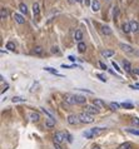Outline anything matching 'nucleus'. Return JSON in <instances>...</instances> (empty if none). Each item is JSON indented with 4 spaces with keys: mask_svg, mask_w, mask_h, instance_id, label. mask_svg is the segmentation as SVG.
<instances>
[{
    "mask_svg": "<svg viewBox=\"0 0 139 149\" xmlns=\"http://www.w3.org/2000/svg\"><path fill=\"white\" fill-rule=\"evenodd\" d=\"M13 18H14V19H15V21H16V23H19V24H24V23H25L24 16H23V15H20V14H16V13H15V14L13 15Z\"/></svg>",
    "mask_w": 139,
    "mask_h": 149,
    "instance_id": "obj_7",
    "label": "nucleus"
},
{
    "mask_svg": "<svg viewBox=\"0 0 139 149\" xmlns=\"http://www.w3.org/2000/svg\"><path fill=\"white\" fill-rule=\"evenodd\" d=\"M123 68L125 69L126 73H132V68H130V63L128 60H124L123 61Z\"/></svg>",
    "mask_w": 139,
    "mask_h": 149,
    "instance_id": "obj_15",
    "label": "nucleus"
},
{
    "mask_svg": "<svg viewBox=\"0 0 139 149\" xmlns=\"http://www.w3.org/2000/svg\"><path fill=\"white\" fill-rule=\"evenodd\" d=\"M42 110H43V113H44L45 115H48V118H53V119H55V118H54V115H53L50 112H48L45 108H42Z\"/></svg>",
    "mask_w": 139,
    "mask_h": 149,
    "instance_id": "obj_29",
    "label": "nucleus"
},
{
    "mask_svg": "<svg viewBox=\"0 0 139 149\" xmlns=\"http://www.w3.org/2000/svg\"><path fill=\"white\" fill-rule=\"evenodd\" d=\"M96 77H98V78H99L102 82H106V78L103 75V74H96Z\"/></svg>",
    "mask_w": 139,
    "mask_h": 149,
    "instance_id": "obj_33",
    "label": "nucleus"
},
{
    "mask_svg": "<svg viewBox=\"0 0 139 149\" xmlns=\"http://www.w3.org/2000/svg\"><path fill=\"white\" fill-rule=\"evenodd\" d=\"M92 149H100V148H99V147H93Z\"/></svg>",
    "mask_w": 139,
    "mask_h": 149,
    "instance_id": "obj_45",
    "label": "nucleus"
},
{
    "mask_svg": "<svg viewBox=\"0 0 139 149\" xmlns=\"http://www.w3.org/2000/svg\"><path fill=\"white\" fill-rule=\"evenodd\" d=\"M68 1H69V3H70V4H74V3H75V1H78V0H68Z\"/></svg>",
    "mask_w": 139,
    "mask_h": 149,
    "instance_id": "obj_43",
    "label": "nucleus"
},
{
    "mask_svg": "<svg viewBox=\"0 0 139 149\" xmlns=\"http://www.w3.org/2000/svg\"><path fill=\"white\" fill-rule=\"evenodd\" d=\"M132 123H133L134 125H139V119H138V118H133V119H132Z\"/></svg>",
    "mask_w": 139,
    "mask_h": 149,
    "instance_id": "obj_36",
    "label": "nucleus"
},
{
    "mask_svg": "<svg viewBox=\"0 0 139 149\" xmlns=\"http://www.w3.org/2000/svg\"><path fill=\"white\" fill-rule=\"evenodd\" d=\"M130 88H133V89H134V88H136V89H139V84L136 83L135 85H130Z\"/></svg>",
    "mask_w": 139,
    "mask_h": 149,
    "instance_id": "obj_40",
    "label": "nucleus"
},
{
    "mask_svg": "<svg viewBox=\"0 0 139 149\" xmlns=\"http://www.w3.org/2000/svg\"><path fill=\"white\" fill-rule=\"evenodd\" d=\"M122 28H123V31H124L125 34H128V33L132 31V29H130V24H129V23H124Z\"/></svg>",
    "mask_w": 139,
    "mask_h": 149,
    "instance_id": "obj_18",
    "label": "nucleus"
},
{
    "mask_svg": "<svg viewBox=\"0 0 139 149\" xmlns=\"http://www.w3.org/2000/svg\"><path fill=\"white\" fill-rule=\"evenodd\" d=\"M84 3H85V5H89L90 4V0H84Z\"/></svg>",
    "mask_w": 139,
    "mask_h": 149,
    "instance_id": "obj_42",
    "label": "nucleus"
},
{
    "mask_svg": "<svg viewBox=\"0 0 139 149\" xmlns=\"http://www.w3.org/2000/svg\"><path fill=\"white\" fill-rule=\"evenodd\" d=\"M102 130H103V128H93V129H89V130L84 132V133H83V135H84L85 138H93V137L98 135Z\"/></svg>",
    "mask_w": 139,
    "mask_h": 149,
    "instance_id": "obj_2",
    "label": "nucleus"
},
{
    "mask_svg": "<svg viewBox=\"0 0 139 149\" xmlns=\"http://www.w3.org/2000/svg\"><path fill=\"white\" fill-rule=\"evenodd\" d=\"M122 107L123 108H125V109H133V104L132 103H122Z\"/></svg>",
    "mask_w": 139,
    "mask_h": 149,
    "instance_id": "obj_27",
    "label": "nucleus"
},
{
    "mask_svg": "<svg viewBox=\"0 0 139 149\" xmlns=\"http://www.w3.org/2000/svg\"><path fill=\"white\" fill-rule=\"evenodd\" d=\"M64 99H65V102H66L68 104H70V105L76 103V102H75V98H74V95H65V98H64Z\"/></svg>",
    "mask_w": 139,
    "mask_h": 149,
    "instance_id": "obj_13",
    "label": "nucleus"
},
{
    "mask_svg": "<svg viewBox=\"0 0 139 149\" xmlns=\"http://www.w3.org/2000/svg\"><path fill=\"white\" fill-rule=\"evenodd\" d=\"M45 70L49 71V73H52V74H56V75H60V74H59L55 69H53V68H45Z\"/></svg>",
    "mask_w": 139,
    "mask_h": 149,
    "instance_id": "obj_31",
    "label": "nucleus"
},
{
    "mask_svg": "<svg viewBox=\"0 0 139 149\" xmlns=\"http://www.w3.org/2000/svg\"><path fill=\"white\" fill-rule=\"evenodd\" d=\"M102 33L104 34V35H110L112 34V29L109 28V26H102Z\"/></svg>",
    "mask_w": 139,
    "mask_h": 149,
    "instance_id": "obj_19",
    "label": "nucleus"
},
{
    "mask_svg": "<svg viewBox=\"0 0 139 149\" xmlns=\"http://www.w3.org/2000/svg\"><path fill=\"white\" fill-rule=\"evenodd\" d=\"M33 13H34V15H35V16H38V15H39L40 9H39V4H38V3H34V4H33Z\"/></svg>",
    "mask_w": 139,
    "mask_h": 149,
    "instance_id": "obj_16",
    "label": "nucleus"
},
{
    "mask_svg": "<svg viewBox=\"0 0 139 149\" xmlns=\"http://www.w3.org/2000/svg\"><path fill=\"white\" fill-rule=\"evenodd\" d=\"M34 53H35V54H38V55L43 54V48H42V46H35V49H34Z\"/></svg>",
    "mask_w": 139,
    "mask_h": 149,
    "instance_id": "obj_30",
    "label": "nucleus"
},
{
    "mask_svg": "<svg viewBox=\"0 0 139 149\" xmlns=\"http://www.w3.org/2000/svg\"><path fill=\"white\" fill-rule=\"evenodd\" d=\"M128 133L130 134H134V135H139V130H135V129H126Z\"/></svg>",
    "mask_w": 139,
    "mask_h": 149,
    "instance_id": "obj_32",
    "label": "nucleus"
},
{
    "mask_svg": "<svg viewBox=\"0 0 139 149\" xmlns=\"http://www.w3.org/2000/svg\"><path fill=\"white\" fill-rule=\"evenodd\" d=\"M83 1V0H78V3H82Z\"/></svg>",
    "mask_w": 139,
    "mask_h": 149,
    "instance_id": "obj_46",
    "label": "nucleus"
},
{
    "mask_svg": "<svg viewBox=\"0 0 139 149\" xmlns=\"http://www.w3.org/2000/svg\"><path fill=\"white\" fill-rule=\"evenodd\" d=\"M119 149H133V145H132V143L126 142V143H123V144L119 147Z\"/></svg>",
    "mask_w": 139,
    "mask_h": 149,
    "instance_id": "obj_21",
    "label": "nucleus"
},
{
    "mask_svg": "<svg viewBox=\"0 0 139 149\" xmlns=\"http://www.w3.org/2000/svg\"><path fill=\"white\" fill-rule=\"evenodd\" d=\"M74 98H75V102L79 103V104H84L86 102L85 97H83V95H74Z\"/></svg>",
    "mask_w": 139,
    "mask_h": 149,
    "instance_id": "obj_14",
    "label": "nucleus"
},
{
    "mask_svg": "<svg viewBox=\"0 0 139 149\" xmlns=\"http://www.w3.org/2000/svg\"><path fill=\"white\" fill-rule=\"evenodd\" d=\"M0 16H2V19H6V16H8V11H6L5 8H2V9H0Z\"/></svg>",
    "mask_w": 139,
    "mask_h": 149,
    "instance_id": "obj_24",
    "label": "nucleus"
},
{
    "mask_svg": "<svg viewBox=\"0 0 139 149\" xmlns=\"http://www.w3.org/2000/svg\"><path fill=\"white\" fill-rule=\"evenodd\" d=\"M52 53L53 54H59V48L58 46H53L52 48Z\"/></svg>",
    "mask_w": 139,
    "mask_h": 149,
    "instance_id": "obj_35",
    "label": "nucleus"
},
{
    "mask_svg": "<svg viewBox=\"0 0 139 149\" xmlns=\"http://www.w3.org/2000/svg\"><path fill=\"white\" fill-rule=\"evenodd\" d=\"M118 14H119V10H118V8L115 6V8H114V10H113V16H114V19L118 16Z\"/></svg>",
    "mask_w": 139,
    "mask_h": 149,
    "instance_id": "obj_34",
    "label": "nucleus"
},
{
    "mask_svg": "<svg viewBox=\"0 0 139 149\" xmlns=\"http://www.w3.org/2000/svg\"><path fill=\"white\" fill-rule=\"evenodd\" d=\"M129 24H130V29H132V31H139V24H138V21H135V20H132V21H129Z\"/></svg>",
    "mask_w": 139,
    "mask_h": 149,
    "instance_id": "obj_8",
    "label": "nucleus"
},
{
    "mask_svg": "<svg viewBox=\"0 0 139 149\" xmlns=\"http://www.w3.org/2000/svg\"><path fill=\"white\" fill-rule=\"evenodd\" d=\"M134 71H135L136 74H139V69H134Z\"/></svg>",
    "mask_w": 139,
    "mask_h": 149,
    "instance_id": "obj_44",
    "label": "nucleus"
},
{
    "mask_svg": "<svg viewBox=\"0 0 139 149\" xmlns=\"http://www.w3.org/2000/svg\"><path fill=\"white\" fill-rule=\"evenodd\" d=\"M79 122H80V120H79V115L70 114V115L68 117V123H69L70 125H76Z\"/></svg>",
    "mask_w": 139,
    "mask_h": 149,
    "instance_id": "obj_4",
    "label": "nucleus"
},
{
    "mask_svg": "<svg viewBox=\"0 0 139 149\" xmlns=\"http://www.w3.org/2000/svg\"><path fill=\"white\" fill-rule=\"evenodd\" d=\"M85 49H86V46H85V43L80 41V43L78 44V50H79L80 53H84V51H85Z\"/></svg>",
    "mask_w": 139,
    "mask_h": 149,
    "instance_id": "obj_23",
    "label": "nucleus"
},
{
    "mask_svg": "<svg viewBox=\"0 0 139 149\" xmlns=\"http://www.w3.org/2000/svg\"><path fill=\"white\" fill-rule=\"evenodd\" d=\"M19 9H20V11H22L23 14H25V15L28 14V6H26L24 3H22V4L19 5Z\"/></svg>",
    "mask_w": 139,
    "mask_h": 149,
    "instance_id": "obj_22",
    "label": "nucleus"
},
{
    "mask_svg": "<svg viewBox=\"0 0 139 149\" xmlns=\"http://www.w3.org/2000/svg\"><path fill=\"white\" fill-rule=\"evenodd\" d=\"M79 120H80V123H85V124H90V123L94 122L93 117L89 113H80L79 114Z\"/></svg>",
    "mask_w": 139,
    "mask_h": 149,
    "instance_id": "obj_1",
    "label": "nucleus"
},
{
    "mask_svg": "<svg viewBox=\"0 0 139 149\" xmlns=\"http://www.w3.org/2000/svg\"><path fill=\"white\" fill-rule=\"evenodd\" d=\"M29 118H30V120H32V122H38V120L40 119V115H39V113L32 112V113L29 114Z\"/></svg>",
    "mask_w": 139,
    "mask_h": 149,
    "instance_id": "obj_10",
    "label": "nucleus"
},
{
    "mask_svg": "<svg viewBox=\"0 0 139 149\" xmlns=\"http://www.w3.org/2000/svg\"><path fill=\"white\" fill-rule=\"evenodd\" d=\"M109 107H110L113 110H116V109H119V107H120V105H119L118 103H114V102H112V103L109 104Z\"/></svg>",
    "mask_w": 139,
    "mask_h": 149,
    "instance_id": "obj_28",
    "label": "nucleus"
},
{
    "mask_svg": "<svg viewBox=\"0 0 139 149\" xmlns=\"http://www.w3.org/2000/svg\"><path fill=\"white\" fill-rule=\"evenodd\" d=\"M99 64H100V68H102V69H104V70H105V69H106V65H105V64H104V63H102V61H100V63H99Z\"/></svg>",
    "mask_w": 139,
    "mask_h": 149,
    "instance_id": "obj_39",
    "label": "nucleus"
},
{
    "mask_svg": "<svg viewBox=\"0 0 139 149\" xmlns=\"http://www.w3.org/2000/svg\"><path fill=\"white\" fill-rule=\"evenodd\" d=\"M74 39L76 40V41H82V39H83V33L80 31V30H76L75 31V35H74Z\"/></svg>",
    "mask_w": 139,
    "mask_h": 149,
    "instance_id": "obj_17",
    "label": "nucleus"
},
{
    "mask_svg": "<svg viewBox=\"0 0 139 149\" xmlns=\"http://www.w3.org/2000/svg\"><path fill=\"white\" fill-rule=\"evenodd\" d=\"M45 125H46L49 129L54 128V127H55V119H53V118H48V119L45 120Z\"/></svg>",
    "mask_w": 139,
    "mask_h": 149,
    "instance_id": "obj_9",
    "label": "nucleus"
},
{
    "mask_svg": "<svg viewBox=\"0 0 139 149\" xmlns=\"http://www.w3.org/2000/svg\"><path fill=\"white\" fill-rule=\"evenodd\" d=\"M6 49H9L10 51H14V50H15V44H14L13 41H9V43L6 44Z\"/></svg>",
    "mask_w": 139,
    "mask_h": 149,
    "instance_id": "obj_25",
    "label": "nucleus"
},
{
    "mask_svg": "<svg viewBox=\"0 0 139 149\" xmlns=\"http://www.w3.org/2000/svg\"><path fill=\"white\" fill-rule=\"evenodd\" d=\"M100 9V3L98 1V0H93L92 1V10L93 11H98Z\"/></svg>",
    "mask_w": 139,
    "mask_h": 149,
    "instance_id": "obj_11",
    "label": "nucleus"
},
{
    "mask_svg": "<svg viewBox=\"0 0 139 149\" xmlns=\"http://www.w3.org/2000/svg\"><path fill=\"white\" fill-rule=\"evenodd\" d=\"M66 140H68L69 143H72V142H73V138H72V135H69L68 133H66Z\"/></svg>",
    "mask_w": 139,
    "mask_h": 149,
    "instance_id": "obj_37",
    "label": "nucleus"
},
{
    "mask_svg": "<svg viewBox=\"0 0 139 149\" xmlns=\"http://www.w3.org/2000/svg\"><path fill=\"white\" fill-rule=\"evenodd\" d=\"M138 33H139V31H138Z\"/></svg>",
    "mask_w": 139,
    "mask_h": 149,
    "instance_id": "obj_47",
    "label": "nucleus"
},
{
    "mask_svg": "<svg viewBox=\"0 0 139 149\" xmlns=\"http://www.w3.org/2000/svg\"><path fill=\"white\" fill-rule=\"evenodd\" d=\"M100 54H102L103 58H110V56L114 55V51H113V50H103Z\"/></svg>",
    "mask_w": 139,
    "mask_h": 149,
    "instance_id": "obj_12",
    "label": "nucleus"
},
{
    "mask_svg": "<svg viewBox=\"0 0 139 149\" xmlns=\"http://www.w3.org/2000/svg\"><path fill=\"white\" fill-rule=\"evenodd\" d=\"M113 66L115 68V70H116V71H120V69H119V66H118V64H115V61H113Z\"/></svg>",
    "mask_w": 139,
    "mask_h": 149,
    "instance_id": "obj_38",
    "label": "nucleus"
},
{
    "mask_svg": "<svg viewBox=\"0 0 139 149\" xmlns=\"http://www.w3.org/2000/svg\"><path fill=\"white\" fill-rule=\"evenodd\" d=\"M68 59H69L70 61H75V58H74V56H72V55H70V56H69Z\"/></svg>",
    "mask_w": 139,
    "mask_h": 149,
    "instance_id": "obj_41",
    "label": "nucleus"
},
{
    "mask_svg": "<svg viewBox=\"0 0 139 149\" xmlns=\"http://www.w3.org/2000/svg\"><path fill=\"white\" fill-rule=\"evenodd\" d=\"M65 138H66V133L56 132V133H55V135H54V143L60 144V143H63V142L65 140Z\"/></svg>",
    "mask_w": 139,
    "mask_h": 149,
    "instance_id": "obj_3",
    "label": "nucleus"
},
{
    "mask_svg": "<svg viewBox=\"0 0 139 149\" xmlns=\"http://www.w3.org/2000/svg\"><path fill=\"white\" fill-rule=\"evenodd\" d=\"M12 102H13V103H20V102H25V99L22 98V97H14V98L12 99Z\"/></svg>",
    "mask_w": 139,
    "mask_h": 149,
    "instance_id": "obj_26",
    "label": "nucleus"
},
{
    "mask_svg": "<svg viewBox=\"0 0 139 149\" xmlns=\"http://www.w3.org/2000/svg\"><path fill=\"white\" fill-rule=\"evenodd\" d=\"M94 105H96L99 108H105V103L100 99H94Z\"/></svg>",
    "mask_w": 139,
    "mask_h": 149,
    "instance_id": "obj_20",
    "label": "nucleus"
},
{
    "mask_svg": "<svg viewBox=\"0 0 139 149\" xmlns=\"http://www.w3.org/2000/svg\"><path fill=\"white\" fill-rule=\"evenodd\" d=\"M85 113L98 114V113H99V108H98L96 105H86V107H85Z\"/></svg>",
    "mask_w": 139,
    "mask_h": 149,
    "instance_id": "obj_6",
    "label": "nucleus"
},
{
    "mask_svg": "<svg viewBox=\"0 0 139 149\" xmlns=\"http://www.w3.org/2000/svg\"><path fill=\"white\" fill-rule=\"evenodd\" d=\"M119 46H120V49H122L123 51H125V53H129V54H135V51L133 50V48H132L130 45H128V44L120 43V44H119Z\"/></svg>",
    "mask_w": 139,
    "mask_h": 149,
    "instance_id": "obj_5",
    "label": "nucleus"
}]
</instances>
